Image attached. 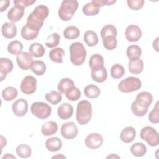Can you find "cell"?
I'll list each match as a JSON object with an SVG mask.
<instances>
[{
	"label": "cell",
	"mask_w": 159,
	"mask_h": 159,
	"mask_svg": "<svg viewBox=\"0 0 159 159\" xmlns=\"http://www.w3.org/2000/svg\"><path fill=\"white\" fill-rule=\"evenodd\" d=\"M17 155L22 158H27L30 157L32 154V149L30 146L26 144H20L16 149Z\"/></svg>",
	"instance_id": "8d00e7d4"
},
{
	"label": "cell",
	"mask_w": 159,
	"mask_h": 159,
	"mask_svg": "<svg viewBox=\"0 0 159 159\" xmlns=\"http://www.w3.org/2000/svg\"><path fill=\"white\" fill-rule=\"evenodd\" d=\"M102 40L103 46L106 49L108 50H112L116 48L117 41L116 37L108 36L102 39Z\"/></svg>",
	"instance_id": "b9f144b4"
},
{
	"label": "cell",
	"mask_w": 159,
	"mask_h": 159,
	"mask_svg": "<svg viewBox=\"0 0 159 159\" xmlns=\"http://www.w3.org/2000/svg\"><path fill=\"white\" fill-rule=\"evenodd\" d=\"M152 101L153 96L151 93L147 91L140 93L137 95L135 100L131 104L132 113L137 117L145 116Z\"/></svg>",
	"instance_id": "6da1fadb"
},
{
	"label": "cell",
	"mask_w": 159,
	"mask_h": 159,
	"mask_svg": "<svg viewBox=\"0 0 159 159\" xmlns=\"http://www.w3.org/2000/svg\"><path fill=\"white\" fill-rule=\"evenodd\" d=\"M78 7V2L76 0L63 1L58 9V17L63 21L70 20Z\"/></svg>",
	"instance_id": "277c9868"
},
{
	"label": "cell",
	"mask_w": 159,
	"mask_h": 159,
	"mask_svg": "<svg viewBox=\"0 0 159 159\" xmlns=\"http://www.w3.org/2000/svg\"><path fill=\"white\" fill-rule=\"evenodd\" d=\"M58 130V125L54 121H48L44 123L41 128V132L45 136L55 134Z\"/></svg>",
	"instance_id": "603a6c76"
},
{
	"label": "cell",
	"mask_w": 159,
	"mask_h": 159,
	"mask_svg": "<svg viewBox=\"0 0 159 159\" xmlns=\"http://www.w3.org/2000/svg\"><path fill=\"white\" fill-rule=\"evenodd\" d=\"M101 91L99 87L94 84H89L86 86L84 89V95L91 99L97 98L100 94Z\"/></svg>",
	"instance_id": "836d02e7"
},
{
	"label": "cell",
	"mask_w": 159,
	"mask_h": 159,
	"mask_svg": "<svg viewBox=\"0 0 159 159\" xmlns=\"http://www.w3.org/2000/svg\"><path fill=\"white\" fill-rule=\"evenodd\" d=\"M83 39L84 42L89 47H94L99 42L97 34L93 30H87L85 32Z\"/></svg>",
	"instance_id": "4316f807"
},
{
	"label": "cell",
	"mask_w": 159,
	"mask_h": 159,
	"mask_svg": "<svg viewBox=\"0 0 159 159\" xmlns=\"http://www.w3.org/2000/svg\"><path fill=\"white\" fill-rule=\"evenodd\" d=\"M130 150L134 156L141 157L145 155L147 152V147L143 143L141 142H137L130 147Z\"/></svg>",
	"instance_id": "f546056e"
},
{
	"label": "cell",
	"mask_w": 159,
	"mask_h": 159,
	"mask_svg": "<svg viewBox=\"0 0 159 159\" xmlns=\"http://www.w3.org/2000/svg\"><path fill=\"white\" fill-rule=\"evenodd\" d=\"M65 94L66 98L68 100L71 101H75L78 100L81 96L80 90L75 86H74L72 88H71L70 89H69L67 92H66V93Z\"/></svg>",
	"instance_id": "ee69618b"
},
{
	"label": "cell",
	"mask_w": 159,
	"mask_h": 159,
	"mask_svg": "<svg viewBox=\"0 0 159 159\" xmlns=\"http://www.w3.org/2000/svg\"><path fill=\"white\" fill-rule=\"evenodd\" d=\"M83 13L86 16H93L98 14L100 11V7L92 1L86 4L82 9Z\"/></svg>",
	"instance_id": "484cf974"
},
{
	"label": "cell",
	"mask_w": 159,
	"mask_h": 159,
	"mask_svg": "<svg viewBox=\"0 0 159 159\" xmlns=\"http://www.w3.org/2000/svg\"><path fill=\"white\" fill-rule=\"evenodd\" d=\"M128 68L132 74H140L143 70V62L140 58L130 60Z\"/></svg>",
	"instance_id": "44dd1931"
},
{
	"label": "cell",
	"mask_w": 159,
	"mask_h": 159,
	"mask_svg": "<svg viewBox=\"0 0 159 159\" xmlns=\"http://www.w3.org/2000/svg\"><path fill=\"white\" fill-rule=\"evenodd\" d=\"M80 31L79 29L74 25L68 26L63 30V36L65 39L71 40L75 39L79 37Z\"/></svg>",
	"instance_id": "d6a6232c"
},
{
	"label": "cell",
	"mask_w": 159,
	"mask_h": 159,
	"mask_svg": "<svg viewBox=\"0 0 159 159\" xmlns=\"http://www.w3.org/2000/svg\"><path fill=\"white\" fill-rule=\"evenodd\" d=\"M15 158L16 159V157L12 155V154H9V153H7L6 155H5L4 156H3L2 157V159H4V158Z\"/></svg>",
	"instance_id": "f5cc1de1"
},
{
	"label": "cell",
	"mask_w": 159,
	"mask_h": 159,
	"mask_svg": "<svg viewBox=\"0 0 159 159\" xmlns=\"http://www.w3.org/2000/svg\"><path fill=\"white\" fill-rule=\"evenodd\" d=\"M39 30L33 29L28 26L26 24L21 29V36L26 40H32L36 39L39 35Z\"/></svg>",
	"instance_id": "7402d4cb"
},
{
	"label": "cell",
	"mask_w": 159,
	"mask_h": 159,
	"mask_svg": "<svg viewBox=\"0 0 159 159\" xmlns=\"http://www.w3.org/2000/svg\"><path fill=\"white\" fill-rule=\"evenodd\" d=\"M12 110L14 114L17 117L24 116L28 111V102L23 99H19L13 102Z\"/></svg>",
	"instance_id": "5bb4252c"
},
{
	"label": "cell",
	"mask_w": 159,
	"mask_h": 159,
	"mask_svg": "<svg viewBox=\"0 0 159 159\" xmlns=\"http://www.w3.org/2000/svg\"><path fill=\"white\" fill-rule=\"evenodd\" d=\"M84 143L89 149H96L102 145L103 138L98 133H91L86 136Z\"/></svg>",
	"instance_id": "7c38bea8"
},
{
	"label": "cell",
	"mask_w": 159,
	"mask_h": 159,
	"mask_svg": "<svg viewBox=\"0 0 159 159\" xmlns=\"http://www.w3.org/2000/svg\"><path fill=\"white\" fill-rule=\"evenodd\" d=\"M32 71L37 76H42L46 71V65L43 61L35 60L31 66Z\"/></svg>",
	"instance_id": "d590c367"
},
{
	"label": "cell",
	"mask_w": 159,
	"mask_h": 159,
	"mask_svg": "<svg viewBox=\"0 0 159 159\" xmlns=\"http://www.w3.org/2000/svg\"><path fill=\"white\" fill-rule=\"evenodd\" d=\"M124 68L119 63L114 65L111 68V75L114 79L121 78L124 76Z\"/></svg>",
	"instance_id": "60d3db41"
},
{
	"label": "cell",
	"mask_w": 159,
	"mask_h": 159,
	"mask_svg": "<svg viewBox=\"0 0 159 159\" xmlns=\"http://www.w3.org/2000/svg\"><path fill=\"white\" fill-rule=\"evenodd\" d=\"M60 40V35L56 32L53 33L47 37L45 45L48 48H53L55 47H57L59 44Z\"/></svg>",
	"instance_id": "7bdbcfd3"
},
{
	"label": "cell",
	"mask_w": 159,
	"mask_h": 159,
	"mask_svg": "<svg viewBox=\"0 0 159 159\" xmlns=\"http://www.w3.org/2000/svg\"><path fill=\"white\" fill-rule=\"evenodd\" d=\"M48 14L49 9L47 6L42 4L37 6L29 15L26 24L33 29L40 30Z\"/></svg>",
	"instance_id": "7a4b0ae2"
},
{
	"label": "cell",
	"mask_w": 159,
	"mask_h": 159,
	"mask_svg": "<svg viewBox=\"0 0 159 159\" xmlns=\"http://www.w3.org/2000/svg\"><path fill=\"white\" fill-rule=\"evenodd\" d=\"M142 86L140 80L137 77L129 76L122 80L118 84V89L124 93H129L139 90Z\"/></svg>",
	"instance_id": "8992f818"
},
{
	"label": "cell",
	"mask_w": 159,
	"mask_h": 159,
	"mask_svg": "<svg viewBox=\"0 0 159 159\" xmlns=\"http://www.w3.org/2000/svg\"><path fill=\"white\" fill-rule=\"evenodd\" d=\"M66 158V157L64 156V155H61V154H60V155H56V156H53V157H52V158Z\"/></svg>",
	"instance_id": "db71d44e"
},
{
	"label": "cell",
	"mask_w": 159,
	"mask_h": 159,
	"mask_svg": "<svg viewBox=\"0 0 159 159\" xmlns=\"http://www.w3.org/2000/svg\"><path fill=\"white\" fill-rule=\"evenodd\" d=\"M36 2L35 0H14L13 1L14 5L19 6L24 8H25L29 6L32 5Z\"/></svg>",
	"instance_id": "7dc6e473"
},
{
	"label": "cell",
	"mask_w": 159,
	"mask_h": 159,
	"mask_svg": "<svg viewBox=\"0 0 159 159\" xmlns=\"http://www.w3.org/2000/svg\"><path fill=\"white\" fill-rule=\"evenodd\" d=\"M10 4L9 0H2L0 1V12H4L7 9Z\"/></svg>",
	"instance_id": "681fc988"
},
{
	"label": "cell",
	"mask_w": 159,
	"mask_h": 159,
	"mask_svg": "<svg viewBox=\"0 0 159 159\" xmlns=\"http://www.w3.org/2000/svg\"><path fill=\"white\" fill-rule=\"evenodd\" d=\"M33 56L27 52H22L16 57V61L18 66L23 70H27L31 68L33 63Z\"/></svg>",
	"instance_id": "8fae6325"
},
{
	"label": "cell",
	"mask_w": 159,
	"mask_h": 159,
	"mask_svg": "<svg viewBox=\"0 0 159 159\" xmlns=\"http://www.w3.org/2000/svg\"><path fill=\"white\" fill-rule=\"evenodd\" d=\"M65 55V51L62 48L57 47L52 50L49 52V58L50 59L55 62L58 63H63V57Z\"/></svg>",
	"instance_id": "f1b7e54d"
},
{
	"label": "cell",
	"mask_w": 159,
	"mask_h": 159,
	"mask_svg": "<svg viewBox=\"0 0 159 159\" xmlns=\"http://www.w3.org/2000/svg\"><path fill=\"white\" fill-rule=\"evenodd\" d=\"M30 111L32 114L37 118L45 119L50 116L52 108L47 103L37 101L32 104Z\"/></svg>",
	"instance_id": "ba28073f"
},
{
	"label": "cell",
	"mask_w": 159,
	"mask_h": 159,
	"mask_svg": "<svg viewBox=\"0 0 159 159\" xmlns=\"http://www.w3.org/2000/svg\"><path fill=\"white\" fill-rule=\"evenodd\" d=\"M140 137L151 147H155L159 144L158 133L151 126L142 128L140 132Z\"/></svg>",
	"instance_id": "52a82bcc"
},
{
	"label": "cell",
	"mask_w": 159,
	"mask_h": 159,
	"mask_svg": "<svg viewBox=\"0 0 159 159\" xmlns=\"http://www.w3.org/2000/svg\"><path fill=\"white\" fill-rule=\"evenodd\" d=\"M29 53L35 58H40L43 56L45 50L41 43L35 42L32 43L29 47Z\"/></svg>",
	"instance_id": "83f0119b"
},
{
	"label": "cell",
	"mask_w": 159,
	"mask_h": 159,
	"mask_svg": "<svg viewBox=\"0 0 159 159\" xmlns=\"http://www.w3.org/2000/svg\"><path fill=\"white\" fill-rule=\"evenodd\" d=\"M12 61L7 58H0V75L1 81H2L6 77L7 73L11 72L13 70Z\"/></svg>",
	"instance_id": "2e32d148"
},
{
	"label": "cell",
	"mask_w": 159,
	"mask_h": 159,
	"mask_svg": "<svg viewBox=\"0 0 159 159\" xmlns=\"http://www.w3.org/2000/svg\"><path fill=\"white\" fill-rule=\"evenodd\" d=\"M93 2L99 6L100 7L103 6H111L114 4L116 1L114 0H93L91 1Z\"/></svg>",
	"instance_id": "c3c4849f"
},
{
	"label": "cell",
	"mask_w": 159,
	"mask_h": 159,
	"mask_svg": "<svg viewBox=\"0 0 159 159\" xmlns=\"http://www.w3.org/2000/svg\"><path fill=\"white\" fill-rule=\"evenodd\" d=\"M57 114L61 119L66 120L72 117L73 107L70 104L63 103L58 107Z\"/></svg>",
	"instance_id": "e0dca14e"
},
{
	"label": "cell",
	"mask_w": 159,
	"mask_h": 159,
	"mask_svg": "<svg viewBox=\"0 0 159 159\" xmlns=\"http://www.w3.org/2000/svg\"><path fill=\"white\" fill-rule=\"evenodd\" d=\"M24 14V8L14 5L7 12V18L12 23L19 21Z\"/></svg>",
	"instance_id": "9a60e30c"
},
{
	"label": "cell",
	"mask_w": 159,
	"mask_h": 159,
	"mask_svg": "<svg viewBox=\"0 0 159 159\" xmlns=\"http://www.w3.org/2000/svg\"><path fill=\"white\" fill-rule=\"evenodd\" d=\"M92 117V106L87 100H82L77 104L76 119L80 125L88 124Z\"/></svg>",
	"instance_id": "3957f363"
},
{
	"label": "cell",
	"mask_w": 159,
	"mask_h": 159,
	"mask_svg": "<svg viewBox=\"0 0 159 159\" xmlns=\"http://www.w3.org/2000/svg\"><path fill=\"white\" fill-rule=\"evenodd\" d=\"M1 144H2L1 148H2L4 146L6 145V143H7L6 139L4 137H3L2 135H1Z\"/></svg>",
	"instance_id": "816d5d0a"
},
{
	"label": "cell",
	"mask_w": 159,
	"mask_h": 159,
	"mask_svg": "<svg viewBox=\"0 0 159 159\" xmlns=\"http://www.w3.org/2000/svg\"><path fill=\"white\" fill-rule=\"evenodd\" d=\"M47 149L52 152H57L62 147V142L58 137H53L47 139L45 141Z\"/></svg>",
	"instance_id": "ffe728a7"
},
{
	"label": "cell",
	"mask_w": 159,
	"mask_h": 159,
	"mask_svg": "<svg viewBox=\"0 0 159 159\" xmlns=\"http://www.w3.org/2000/svg\"><path fill=\"white\" fill-rule=\"evenodd\" d=\"M136 137V131L132 126H128L123 129L120 134V140L124 143L132 142Z\"/></svg>",
	"instance_id": "d6986e66"
},
{
	"label": "cell",
	"mask_w": 159,
	"mask_h": 159,
	"mask_svg": "<svg viewBox=\"0 0 159 159\" xmlns=\"http://www.w3.org/2000/svg\"><path fill=\"white\" fill-rule=\"evenodd\" d=\"M1 32L5 38L12 39L17 35V27L12 22H6L1 27Z\"/></svg>",
	"instance_id": "ac0fdd59"
},
{
	"label": "cell",
	"mask_w": 159,
	"mask_h": 159,
	"mask_svg": "<svg viewBox=\"0 0 159 159\" xmlns=\"http://www.w3.org/2000/svg\"><path fill=\"white\" fill-rule=\"evenodd\" d=\"M69 50L70 61L73 65L79 66L84 62L86 57V52L82 43L76 42L71 43Z\"/></svg>",
	"instance_id": "5b68a950"
},
{
	"label": "cell",
	"mask_w": 159,
	"mask_h": 159,
	"mask_svg": "<svg viewBox=\"0 0 159 159\" xmlns=\"http://www.w3.org/2000/svg\"><path fill=\"white\" fill-rule=\"evenodd\" d=\"M75 86L73 81L69 78H62L58 84V90L62 94H65L69 89Z\"/></svg>",
	"instance_id": "4dcf8cb0"
},
{
	"label": "cell",
	"mask_w": 159,
	"mask_h": 159,
	"mask_svg": "<svg viewBox=\"0 0 159 159\" xmlns=\"http://www.w3.org/2000/svg\"><path fill=\"white\" fill-rule=\"evenodd\" d=\"M125 36L129 42H137L142 36L141 29L134 24L129 25L125 29Z\"/></svg>",
	"instance_id": "4fadbf2b"
},
{
	"label": "cell",
	"mask_w": 159,
	"mask_h": 159,
	"mask_svg": "<svg viewBox=\"0 0 159 159\" xmlns=\"http://www.w3.org/2000/svg\"><path fill=\"white\" fill-rule=\"evenodd\" d=\"M17 90L13 86H7L2 91V97L6 101H12L17 96Z\"/></svg>",
	"instance_id": "1f68e13d"
},
{
	"label": "cell",
	"mask_w": 159,
	"mask_h": 159,
	"mask_svg": "<svg viewBox=\"0 0 159 159\" xmlns=\"http://www.w3.org/2000/svg\"><path fill=\"white\" fill-rule=\"evenodd\" d=\"M60 132L63 138L67 140H71L76 137L78 129L73 122H68L62 124Z\"/></svg>",
	"instance_id": "30bf717a"
},
{
	"label": "cell",
	"mask_w": 159,
	"mask_h": 159,
	"mask_svg": "<svg viewBox=\"0 0 159 159\" xmlns=\"http://www.w3.org/2000/svg\"><path fill=\"white\" fill-rule=\"evenodd\" d=\"M20 88L25 94H32L34 93L37 88V80L32 76L29 75L22 80Z\"/></svg>",
	"instance_id": "9c48e42d"
},
{
	"label": "cell",
	"mask_w": 159,
	"mask_h": 159,
	"mask_svg": "<svg viewBox=\"0 0 159 159\" xmlns=\"http://www.w3.org/2000/svg\"><path fill=\"white\" fill-rule=\"evenodd\" d=\"M23 49V44L18 40L11 42L7 45V51L12 55H18L21 53Z\"/></svg>",
	"instance_id": "f35d334b"
},
{
	"label": "cell",
	"mask_w": 159,
	"mask_h": 159,
	"mask_svg": "<svg viewBox=\"0 0 159 159\" xmlns=\"http://www.w3.org/2000/svg\"><path fill=\"white\" fill-rule=\"evenodd\" d=\"M158 37H157L155 40H153V47L155 48V50L157 52H158Z\"/></svg>",
	"instance_id": "f907efd6"
},
{
	"label": "cell",
	"mask_w": 159,
	"mask_h": 159,
	"mask_svg": "<svg viewBox=\"0 0 159 159\" xmlns=\"http://www.w3.org/2000/svg\"><path fill=\"white\" fill-rule=\"evenodd\" d=\"M91 78L96 82L103 83L105 81L107 77V70L104 66L97 70H91Z\"/></svg>",
	"instance_id": "cb8c5ba5"
},
{
	"label": "cell",
	"mask_w": 159,
	"mask_h": 159,
	"mask_svg": "<svg viewBox=\"0 0 159 159\" xmlns=\"http://www.w3.org/2000/svg\"><path fill=\"white\" fill-rule=\"evenodd\" d=\"M45 98L50 104L53 105H57L62 100V96L60 93L52 90L46 93Z\"/></svg>",
	"instance_id": "e575fe53"
},
{
	"label": "cell",
	"mask_w": 159,
	"mask_h": 159,
	"mask_svg": "<svg viewBox=\"0 0 159 159\" xmlns=\"http://www.w3.org/2000/svg\"><path fill=\"white\" fill-rule=\"evenodd\" d=\"M142 54L141 48L137 45H129L127 48V56L129 60L139 58Z\"/></svg>",
	"instance_id": "74e56055"
},
{
	"label": "cell",
	"mask_w": 159,
	"mask_h": 159,
	"mask_svg": "<svg viewBox=\"0 0 159 159\" xmlns=\"http://www.w3.org/2000/svg\"><path fill=\"white\" fill-rule=\"evenodd\" d=\"M100 34L102 39L108 36H113L116 37L117 34V29L113 25L107 24L102 28Z\"/></svg>",
	"instance_id": "ab89813d"
},
{
	"label": "cell",
	"mask_w": 159,
	"mask_h": 159,
	"mask_svg": "<svg viewBox=\"0 0 159 159\" xmlns=\"http://www.w3.org/2000/svg\"><path fill=\"white\" fill-rule=\"evenodd\" d=\"M158 104V102H157L148 115V120L153 124H158L159 122V108Z\"/></svg>",
	"instance_id": "f6af8a7d"
},
{
	"label": "cell",
	"mask_w": 159,
	"mask_h": 159,
	"mask_svg": "<svg viewBox=\"0 0 159 159\" xmlns=\"http://www.w3.org/2000/svg\"><path fill=\"white\" fill-rule=\"evenodd\" d=\"M89 66L93 70L102 68L104 66L103 57L98 53L91 55L89 60Z\"/></svg>",
	"instance_id": "d4e9b609"
},
{
	"label": "cell",
	"mask_w": 159,
	"mask_h": 159,
	"mask_svg": "<svg viewBox=\"0 0 159 159\" xmlns=\"http://www.w3.org/2000/svg\"><path fill=\"white\" fill-rule=\"evenodd\" d=\"M127 3L130 9L137 11L143 7L145 1L143 0H127Z\"/></svg>",
	"instance_id": "bcb514c9"
}]
</instances>
